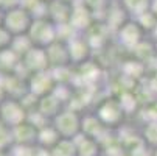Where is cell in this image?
I'll use <instances>...</instances> for the list:
<instances>
[{
    "instance_id": "obj_15",
    "label": "cell",
    "mask_w": 157,
    "mask_h": 156,
    "mask_svg": "<svg viewBox=\"0 0 157 156\" xmlns=\"http://www.w3.org/2000/svg\"><path fill=\"white\" fill-rule=\"evenodd\" d=\"M61 139L62 138L59 136V133L56 131L53 123H50L45 128L39 130V133H37V145L42 147V148H47V150H52Z\"/></svg>"
},
{
    "instance_id": "obj_14",
    "label": "cell",
    "mask_w": 157,
    "mask_h": 156,
    "mask_svg": "<svg viewBox=\"0 0 157 156\" xmlns=\"http://www.w3.org/2000/svg\"><path fill=\"white\" fill-rule=\"evenodd\" d=\"M81 141L75 139L76 148H78V156H101V144L94 139V138H87L81 133Z\"/></svg>"
},
{
    "instance_id": "obj_10",
    "label": "cell",
    "mask_w": 157,
    "mask_h": 156,
    "mask_svg": "<svg viewBox=\"0 0 157 156\" xmlns=\"http://www.w3.org/2000/svg\"><path fill=\"white\" fill-rule=\"evenodd\" d=\"M67 49H69V55H70L72 64H84V62H87V58H89V55H90V46H89L87 39L75 36L72 41L67 42Z\"/></svg>"
},
{
    "instance_id": "obj_4",
    "label": "cell",
    "mask_w": 157,
    "mask_h": 156,
    "mask_svg": "<svg viewBox=\"0 0 157 156\" xmlns=\"http://www.w3.org/2000/svg\"><path fill=\"white\" fill-rule=\"evenodd\" d=\"M28 111L16 98H6L3 103H0V123L6 128H16L20 123L27 122Z\"/></svg>"
},
{
    "instance_id": "obj_5",
    "label": "cell",
    "mask_w": 157,
    "mask_h": 156,
    "mask_svg": "<svg viewBox=\"0 0 157 156\" xmlns=\"http://www.w3.org/2000/svg\"><path fill=\"white\" fill-rule=\"evenodd\" d=\"M97 117L101 120V123L106 128H115L118 126L124 119V111L117 98H107L104 100L98 109H97Z\"/></svg>"
},
{
    "instance_id": "obj_2",
    "label": "cell",
    "mask_w": 157,
    "mask_h": 156,
    "mask_svg": "<svg viewBox=\"0 0 157 156\" xmlns=\"http://www.w3.org/2000/svg\"><path fill=\"white\" fill-rule=\"evenodd\" d=\"M36 47L47 49L53 42L58 41V28L50 19H37L33 20L30 31L27 33Z\"/></svg>"
},
{
    "instance_id": "obj_18",
    "label": "cell",
    "mask_w": 157,
    "mask_h": 156,
    "mask_svg": "<svg viewBox=\"0 0 157 156\" xmlns=\"http://www.w3.org/2000/svg\"><path fill=\"white\" fill-rule=\"evenodd\" d=\"M142 139L149 148H157V122H146L142 130Z\"/></svg>"
},
{
    "instance_id": "obj_17",
    "label": "cell",
    "mask_w": 157,
    "mask_h": 156,
    "mask_svg": "<svg viewBox=\"0 0 157 156\" xmlns=\"http://www.w3.org/2000/svg\"><path fill=\"white\" fill-rule=\"evenodd\" d=\"M50 151L52 156H78L75 139H61Z\"/></svg>"
},
{
    "instance_id": "obj_9",
    "label": "cell",
    "mask_w": 157,
    "mask_h": 156,
    "mask_svg": "<svg viewBox=\"0 0 157 156\" xmlns=\"http://www.w3.org/2000/svg\"><path fill=\"white\" fill-rule=\"evenodd\" d=\"M37 133H39V130L34 128L30 122H24L16 128H11L13 142L17 145L36 147L37 145Z\"/></svg>"
},
{
    "instance_id": "obj_24",
    "label": "cell",
    "mask_w": 157,
    "mask_h": 156,
    "mask_svg": "<svg viewBox=\"0 0 157 156\" xmlns=\"http://www.w3.org/2000/svg\"><path fill=\"white\" fill-rule=\"evenodd\" d=\"M110 2H123V0H110Z\"/></svg>"
},
{
    "instance_id": "obj_19",
    "label": "cell",
    "mask_w": 157,
    "mask_h": 156,
    "mask_svg": "<svg viewBox=\"0 0 157 156\" xmlns=\"http://www.w3.org/2000/svg\"><path fill=\"white\" fill-rule=\"evenodd\" d=\"M143 119H145V123L146 122H157V100H154L145 106Z\"/></svg>"
},
{
    "instance_id": "obj_21",
    "label": "cell",
    "mask_w": 157,
    "mask_h": 156,
    "mask_svg": "<svg viewBox=\"0 0 157 156\" xmlns=\"http://www.w3.org/2000/svg\"><path fill=\"white\" fill-rule=\"evenodd\" d=\"M8 98L6 89H5V81H3V75H0V103H3Z\"/></svg>"
},
{
    "instance_id": "obj_25",
    "label": "cell",
    "mask_w": 157,
    "mask_h": 156,
    "mask_svg": "<svg viewBox=\"0 0 157 156\" xmlns=\"http://www.w3.org/2000/svg\"><path fill=\"white\" fill-rule=\"evenodd\" d=\"M155 44V55H157V42H154Z\"/></svg>"
},
{
    "instance_id": "obj_13",
    "label": "cell",
    "mask_w": 157,
    "mask_h": 156,
    "mask_svg": "<svg viewBox=\"0 0 157 156\" xmlns=\"http://www.w3.org/2000/svg\"><path fill=\"white\" fill-rule=\"evenodd\" d=\"M22 58L16 55L11 49L0 50V75H10L14 74L17 66L20 64Z\"/></svg>"
},
{
    "instance_id": "obj_6",
    "label": "cell",
    "mask_w": 157,
    "mask_h": 156,
    "mask_svg": "<svg viewBox=\"0 0 157 156\" xmlns=\"http://www.w3.org/2000/svg\"><path fill=\"white\" fill-rule=\"evenodd\" d=\"M145 31L137 24V20H128L126 24L118 30V42L128 50H134L139 44L145 39Z\"/></svg>"
},
{
    "instance_id": "obj_16",
    "label": "cell",
    "mask_w": 157,
    "mask_h": 156,
    "mask_svg": "<svg viewBox=\"0 0 157 156\" xmlns=\"http://www.w3.org/2000/svg\"><path fill=\"white\" fill-rule=\"evenodd\" d=\"M121 5H123V8L126 10L128 14L139 17V16L151 11L152 0H123Z\"/></svg>"
},
{
    "instance_id": "obj_22",
    "label": "cell",
    "mask_w": 157,
    "mask_h": 156,
    "mask_svg": "<svg viewBox=\"0 0 157 156\" xmlns=\"http://www.w3.org/2000/svg\"><path fill=\"white\" fill-rule=\"evenodd\" d=\"M151 36H152V39L157 42V25H155V28L152 30V33H151Z\"/></svg>"
},
{
    "instance_id": "obj_23",
    "label": "cell",
    "mask_w": 157,
    "mask_h": 156,
    "mask_svg": "<svg viewBox=\"0 0 157 156\" xmlns=\"http://www.w3.org/2000/svg\"><path fill=\"white\" fill-rule=\"evenodd\" d=\"M151 156H157V148H154V150L151 151Z\"/></svg>"
},
{
    "instance_id": "obj_26",
    "label": "cell",
    "mask_w": 157,
    "mask_h": 156,
    "mask_svg": "<svg viewBox=\"0 0 157 156\" xmlns=\"http://www.w3.org/2000/svg\"><path fill=\"white\" fill-rule=\"evenodd\" d=\"M101 156H104V154H101Z\"/></svg>"
},
{
    "instance_id": "obj_12",
    "label": "cell",
    "mask_w": 157,
    "mask_h": 156,
    "mask_svg": "<svg viewBox=\"0 0 157 156\" xmlns=\"http://www.w3.org/2000/svg\"><path fill=\"white\" fill-rule=\"evenodd\" d=\"M37 111L42 114V116H45L48 120H53L61 111H62V102L52 92L45 97H42L39 98V105H37Z\"/></svg>"
},
{
    "instance_id": "obj_11",
    "label": "cell",
    "mask_w": 157,
    "mask_h": 156,
    "mask_svg": "<svg viewBox=\"0 0 157 156\" xmlns=\"http://www.w3.org/2000/svg\"><path fill=\"white\" fill-rule=\"evenodd\" d=\"M92 19H94V14L84 3L73 5V11H72L69 24L72 25L73 30H87L92 27Z\"/></svg>"
},
{
    "instance_id": "obj_7",
    "label": "cell",
    "mask_w": 157,
    "mask_h": 156,
    "mask_svg": "<svg viewBox=\"0 0 157 156\" xmlns=\"http://www.w3.org/2000/svg\"><path fill=\"white\" fill-rule=\"evenodd\" d=\"M28 91L36 95L37 98H42L53 92L56 87V81L50 72H40V74H33L28 78Z\"/></svg>"
},
{
    "instance_id": "obj_1",
    "label": "cell",
    "mask_w": 157,
    "mask_h": 156,
    "mask_svg": "<svg viewBox=\"0 0 157 156\" xmlns=\"http://www.w3.org/2000/svg\"><path fill=\"white\" fill-rule=\"evenodd\" d=\"M81 119L75 109H62L52 123L62 139H75L81 134Z\"/></svg>"
},
{
    "instance_id": "obj_20",
    "label": "cell",
    "mask_w": 157,
    "mask_h": 156,
    "mask_svg": "<svg viewBox=\"0 0 157 156\" xmlns=\"http://www.w3.org/2000/svg\"><path fill=\"white\" fill-rule=\"evenodd\" d=\"M14 36L2 25L0 27V50H3V49H10L11 47V42H13Z\"/></svg>"
},
{
    "instance_id": "obj_8",
    "label": "cell",
    "mask_w": 157,
    "mask_h": 156,
    "mask_svg": "<svg viewBox=\"0 0 157 156\" xmlns=\"http://www.w3.org/2000/svg\"><path fill=\"white\" fill-rule=\"evenodd\" d=\"M22 64L27 67V70L33 74H40V72H47L50 67V61L47 55V49L42 47H33L24 58H22Z\"/></svg>"
},
{
    "instance_id": "obj_3",
    "label": "cell",
    "mask_w": 157,
    "mask_h": 156,
    "mask_svg": "<svg viewBox=\"0 0 157 156\" xmlns=\"http://www.w3.org/2000/svg\"><path fill=\"white\" fill-rule=\"evenodd\" d=\"M33 17L28 10L24 6H17L8 13L3 14V27L13 34V36H20L27 34L30 31V27L33 24Z\"/></svg>"
}]
</instances>
